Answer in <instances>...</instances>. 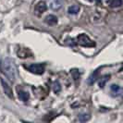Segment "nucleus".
<instances>
[{"label": "nucleus", "mask_w": 123, "mask_h": 123, "mask_svg": "<svg viewBox=\"0 0 123 123\" xmlns=\"http://www.w3.org/2000/svg\"><path fill=\"white\" fill-rule=\"evenodd\" d=\"M122 0H111L110 6L111 7H119L122 6Z\"/></svg>", "instance_id": "12"}, {"label": "nucleus", "mask_w": 123, "mask_h": 123, "mask_svg": "<svg viewBox=\"0 0 123 123\" xmlns=\"http://www.w3.org/2000/svg\"><path fill=\"white\" fill-rule=\"evenodd\" d=\"M53 91L55 93H58V92L61 91V85H60V83L57 80H55V82L53 83Z\"/></svg>", "instance_id": "13"}, {"label": "nucleus", "mask_w": 123, "mask_h": 123, "mask_svg": "<svg viewBox=\"0 0 123 123\" xmlns=\"http://www.w3.org/2000/svg\"><path fill=\"white\" fill-rule=\"evenodd\" d=\"M110 89H111V92H112V94H113L114 96L119 95L121 91H122V89L118 86V85H117V84H112L110 87Z\"/></svg>", "instance_id": "7"}, {"label": "nucleus", "mask_w": 123, "mask_h": 123, "mask_svg": "<svg viewBox=\"0 0 123 123\" xmlns=\"http://www.w3.org/2000/svg\"><path fill=\"white\" fill-rule=\"evenodd\" d=\"M78 118H79V120L81 121V122H85V121H87L90 118V116L88 114H80Z\"/></svg>", "instance_id": "15"}, {"label": "nucleus", "mask_w": 123, "mask_h": 123, "mask_svg": "<svg viewBox=\"0 0 123 123\" xmlns=\"http://www.w3.org/2000/svg\"><path fill=\"white\" fill-rule=\"evenodd\" d=\"M47 8V6L45 4V2L43 1H40L38 2L35 6V12H37L38 14H42L43 12H44Z\"/></svg>", "instance_id": "5"}, {"label": "nucleus", "mask_w": 123, "mask_h": 123, "mask_svg": "<svg viewBox=\"0 0 123 123\" xmlns=\"http://www.w3.org/2000/svg\"><path fill=\"white\" fill-rule=\"evenodd\" d=\"M1 69L3 73L7 77V79L14 81L16 80V75H17V67L13 59L11 58H5L2 64H1Z\"/></svg>", "instance_id": "1"}, {"label": "nucleus", "mask_w": 123, "mask_h": 123, "mask_svg": "<svg viewBox=\"0 0 123 123\" xmlns=\"http://www.w3.org/2000/svg\"><path fill=\"white\" fill-rule=\"evenodd\" d=\"M98 74H99L98 70H96L95 72H93L92 76L90 77V79H89V80H88V82H89L90 84H92V83H93L95 80H97V78H98Z\"/></svg>", "instance_id": "14"}, {"label": "nucleus", "mask_w": 123, "mask_h": 123, "mask_svg": "<svg viewBox=\"0 0 123 123\" xmlns=\"http://www.w3.org/2000/svg\"><path fill=\"white\" fill-rule=\"evenodd\" d=\"M29 93L28 92H24V91H20V92H18V98L19 100H21V101H23V102H27L28 100H29Z\"/></svg>", "instance_id": "10"}, {"label": "nucleus", "mask_w": 123, "mask_h": 123, "mask_svg": "<svg viewBox=\"0 0 123 123\" xmlns=\"http://www.w3.org/2000/svg\"><path fill=\"white\" fill-rule=\"evenodd\" d=\"M109 78H110V75H105V76H103L100 79V80H99V86L101 87V88H103L105 85V83L107 82V80H109Z\"/></svg>", "instance_id": "11"}, {"label": "nucleus", "mask_w": 123, "mask_h": 123, "mask_svg": "<svg viewBox=\"0 0 123 123\" xmlns=\"http://www.w3.org/2000/svg\"><path fill=\"white\" fill-rule=\"evenodd\" d=\"M45 22L49 25H55L57 23V18L55 15H48L45 18Z\"/></svg>", "instance_id": "8"}, {"label": "nucleus", "mask_w": 123, "mask_h": 123, "mask_svg": "<svg viewBox=\"0 0 123 123\" xmlns=\"http://www.w3.org/2000/svg\"><path fill=\"white\" fill-rule=\"evenodd\" d=\"M71 74H72V76H73V78L75 80H77V79L79 78V75H80L79 71H78L77 69H72V70H71Z\"/></svg>", "instance_id": "16"}, {"label": "nucleus", "mask_w": 123, "mask_h": 123, "mask_svg": "<svg viewBox=\"0 0 123 123\" xmlns=\"http://www.w3.org/2000/svg\"><path fill=\"white\" fill-rule=\"evenodd\" d=\"M27 68L34 74H43L44 72V65L41 64V63H37V64H31L29 67H27Z\"/></svg>", "instance_id": "3"}, {"label": "nucleus", "mask_w": 123, "mask_h": 123, "mask_svg": "<svg viewBox=\"0 0 123 123\" xmlns=\"http://www.w3.org/2000/svg\"><path fill=\"white\" fill-rule=\"evenodd\" d=\"M49 7L53 10H58L63 5V0H48Z\"/></svg>", "instance_id": "4"}, {"label": "nucleus", "mask_w": 123, "mask_h": 123, "mask_svg": "<svg viewBox=\"0 0 123 123\" xmlns=\"http://www.w3.org/2000/svg\"><path fill=\"white\" fill-rule=\"evenodd\" d=\"M77 42L78 43L81 45V46H85V47H91V46H94L95 43L92 42V40L87 36L86 34L82 33V34H80L79 36L77 37Z\"/></svg>", "instance_id": "2"}, {"label": "nucleus", "mask_w": 123, "mask_h": 123, "mask_svg": "<svg viewBox=\"0 0 123 123\" xmlns=\"http://www.w3.org/2000/svg\"><path fill=\"white\" fill-rule=\"evenodd\" d=\"M79 11H80V6H77V5L70 6L68 9V14H70V15H76V14H78Z\"/></svg>", "instance_id": "9"}, {"label": "nucleus", "mask_w": 123, "mask_h": 123, "mask_svg": "<svg viewBox=\"0 0 123 123\" xmlns=\"http://www.w3.org/2000/svg\"><path fill=\"white\" fill-rule=\"evenodd\" d=\"M1 83H2V86H3V89H4V91L6 92V94L8 96V97H10V98H12L13 97V94H12V90H11V88L9 87V85L6 83L5 80L4 79H1Z\"/></svg>", "instance_id": "6"}]
</instances>
